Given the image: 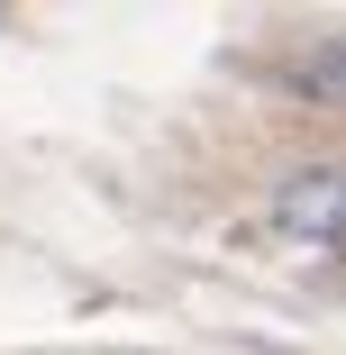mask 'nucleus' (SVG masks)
Wrapping results in <instances>:
<instances>
[{
    "label": "nucleus",
    "instance_id": "nucleus-1",
    "mask_svg": "<svg viewBox=\"0 0 346 355\" xmlns=\"http://www.w3.org/2000/svg\"><path fill=\"white\" fill-rule=\"evenodd\" d=\"M337 209H346L337 164H310V173H292L283 191H273V228H283L292 246H337Z\"/></svg>",
    "mask_w": 346,
    "mask_h": 355
}]
</instances>
